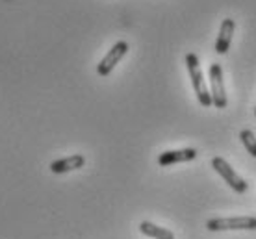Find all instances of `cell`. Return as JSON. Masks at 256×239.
<instances>
[{
  "label": "cell",
  "instance_id": "2",
  "mask_svg": "<svg viewBox=\"0 0 256 239\" xmlns=\"http://www.w3.org/2000/svg\"><path fill=\"white\" fill-rule=\"evenodd\" d=\"M208 82H210V95H212V106L223 110L226 108V89L223 82V67L219 63H210L208 69Z\"/></svg>",
  "mask_w": 256,
  "mask_h": 239
},
{
  "label": "cell",
  "instance_id": "6",
  "mask_svg": "<svg viewBox=\"0 0 256 239\" xmlns=\"http://www.w3.org/2000/svg\"><path fill=\"white\" fill-rule=\"evenodd\" d=\"M197 158V150L195 149H180V150H167L158 156V165L160 167H169L174 163H186L193 162Z\"/></svg>",
  "mask_w": 256,
  "mask_h": 239
},
{
  "label": "cell",
  "instance_id": "9",
  "mask_svg": "<svg viewBox=\"0 0 256 239\" xmlns=\"http://www.w3.org/2000/svg\"><path fill=\"white\" fill-rule=\"evenodd\" d=\"M140 232L143 234V236L152 238V239H174V234L171 232V230L162 228V227H156L154 223H148V221H143V223H141Z\"/></svg>",
  "mask_w": 256,
  "mask_h": 239
},
{
  "label": "cell",
  "instance_id": "5",
  "mask_svg": "<svg viewBox=\"0 0 256 239\" xmlns=\"http://www.w3.org/2000/svg\"><path fill=\"white\" fill-rule=\"evenodd\" d=\"M128 52V43L126 41H117L116 45L108 50V54L100 59V63L96 65V72L98 76H108L110 72L116 69V65L124 58V54Z\"/></svg>",
  "mask_w": 256,
  "mask_h": 239
},
{
  "label": "cell",
  "instance_id": "1",
  "mask_svg": "<svg viewBox=\"0 0 256 239\" xmlns=\"http://www.w3.org/2000/svg\"><path fill=\"white\" fill-rule=\"evenodd\" d=\"M186 67H188V72H190V78H192V85H193V89H195L198 104L204 106V108H210L212 95H210L208 85H206V82H204V74L200 71V63H198L197 54H193V52L186 54Z\"/></svg>",
  "mask_w": 256,
  "mask_h": 239
},
{
  "label": "cell",
  "instance_id": "10",
  "mask_svg": "<svg viewBox=\"0 0 256 239\" xmlns=\"http://www.w3.org/2000/svg\"><path fill=\"white\" fill-rule=\"evenodd\" d=\"M240 139H242V143H244L245 150H247L252 158H256V137H254V134H252L250 130H242V132H240Z\"/></svg>",
  "mask_w": 256,
  "mask_h": 239
},
{
  "label": "cell",
  "instance_id": "11",
  "mask_svg": "<svg viewBox=\"0 0 256 239\" xmlns=\"http://www.w3.org/2000/svg\"><path fill=\"white\" fill-rule=\"evenodd\" d=\"M254 113H256V110H254Z\"/></svg>",
  "mask_w": 256,
  "mask_h": 239
},
{
  "label": "cell",
  "instance_id": "8",
  "mask_svg": "<svg viewBox=\"0 0 256 239\" xmlns=\"http://www.w3.org/2000/svg\"><path fill=\"white\" fill-rule=\"evenodd\" d=\"M234 30H236V22L232 19H223L221 28H219L218 41H216V52L218 54H226L228 52L232 37H234Z\"/></svg>",
  "mask_w": 256,
  "mask_h": 239
},
{
  "label": "cell",
  "instance_id": "4",
  "mask_svg": "<svg viewBox=\"0 0 256 239\" xmlns=\"http://www.w3.org/2000/svg\"><path fill=\"white\" fill-rule=\"evenodd\" d=\"M212 167L216 169V173H218L221 178H223L228 186H230V189L234 191V193H245L247 191V182L242 178V176L238 175L236 171L232 169V165L224 158H221V156H216L214 160H212Z\"/></svg>",
  "mask_w": 256,
  "mask_h": 239
},
{
  "label": "cell",
  "instance_id": "3",
  "mask_svg": "<svg viewBox=\"0 0 256 239\" xmlns=\"http://www.w3.org/2000/svg\"><path fill=\"white\" fill-rule=\"evenodd\" d=\"M210 232H224V230H256V217H218L206 223Z\"/></svg>",
  "mask_w": 256,
  "mask_h": 239
},
{
  "label": "cell",
  "instance_id": "7",
  "mask_svg": "<svg viewBox=\"0 0 256 239\" xmlns=\"http://www.w3.org/2000/svg\"><path fill=\"white\" fill-rule=\"evenodd\" d=\"M84 165H86V158L82 154H72L67 156V158H62V160H54L50 163V171L54 175H65L70 171L82 169Z\"/></svg>",
  "mask_w": 256,
  "mask_h": 239
}]
</instances>
